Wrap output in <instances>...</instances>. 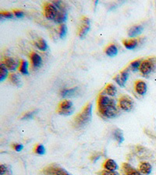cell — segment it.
I'll list each match as a JSON object with an SVG mask.
<instances>
[{"mask_svg":"<svg viewBox=\"0 0 156 175\" xmlns=\"http://www.w3.org/2000/svg\"><path fill=\"white\" fill-rule=\"evenodd\" d=\"M98 110L100 114L106 119L116 118L120 113L115 100L112 99L102 93H101L98 96Z\"/></svg>","mask_w":156,"mask_h":175,"instance_id":"1","label":"cell"},{"mask_svg":"<svg viewBox=\"0 0 156 175\" xmlns=\"http://www.w3.org/2000/svg\"><path fill=\"white\" fill-rule=\"evenodd\" d=\"M153 69H154V62H152V59H147V60L142 61L139 70L142 74L148 75L151 73Z\"/></svg>","mask_w":156,"mask_h":175,"instance_id":"9","label":"cell"},{"mask_svg":"<svg viewBox=\"0 0 156 175\" xmlns=\"http://www.w3.org/2000/svg\"><path fill=\"white\" fill-rule=\"evenodd\" d=\"M8 77V70L2 63L0 64V82H3Z\"/></svg>","mask_w":156,"mask_h":175,"instance_id":"25","label":"cell"},{"mask_svg":"<svg viewBox=\"0 0 156 175\" xmlns=\"http://www.w3.org/2000/svg\"><path fill=\"white\" fill-rule=\"evenodd\" d=\"M144 27L141 25H136L134 27H130V30H128V36L130 38H136V37L139 36L140 34L143 32Z\"/></svg>","mask_w":156,"mask_h":175,"instance_id":"15","label":"cell"},{"mask_svg":"<svg viewBox=\"0 0 156 175\" xmlns=\"http://www.w3.org/2000/svg\"><path fill=\"white\" fill-rule=\"evenodd\" d=\"M45 173L48 175H66L67 171L65 169L62 168L59 166L52 164V165L49 166L43 170Z\"/></svg>","mask_w":156,"mask_h":175,"instance_id":"7","label":"cell"},{"mask_svg":"<svg viewBox=\"0 0 156 175\" xmlns=\"http://www.w3.org/2000/svg\"><path fill=\"white\" fill-rule=\"evenodd\" d=\"M101 175H119V173L116 171H110V170H104L101 172Z\"/></svg>","mask_w":156,"mask_h":175,"instance_id":"34","label":"cell"},{"mask_svg":"<svg viewBox=\"0 0 156 175\" xmlns=\"http://www.w3.org/2000/svg\"><path fill=\"white\" fill-rule=\"evenodd\" d=\"M7 171V166H5L4 164H1L0 166V174L4 175Z\"/></svg>","mask_w":156,"mask_h":175,"instance_id":"35","label":"cell"},{"mask_svg":"<svg viewBox=\"0 0 156 175\" xmlns=\"http://www.w3.org/2000/svg\"><path fill=\"white\" fill-rule=\"evenodd\" d=\"M35 153L38 155H44L45 153V148L43 145H37L35 148Z\"/></svg>","mask_w":156,"mask_h":175,"instance_id":"30","label":"cell"},{"mask_svg":"<svg viewBox=\"0 0 156 175\" xmlns=\"http://www.w3.org/2000/svg\"><path fill=\"white\" fill-rule=\"evenodd\" d=\"M103 167L105 170H110V171H116L118 169V165L114 159H108L103 164Z\"/></svg>","mask_w":156,"mask_h":175,"instance_id":"16","label":"cell"},{"mask_svg":"<svg viewBox=\"0 0 156 175\" xmlns=\"http://www.w3.org/2000/svg\"><path fill=\"white\" fill-rule=\"evenodd\" d=\"M35 46L38 47V49H39L40 51H43V52H45V51H47L49 49V46H48L47 42L43 38H39L35 42Z\"/></svg>","mask_w":156,"mask_h":175,"instance_id":"22","label":"cell"},{"mask_svg":"<svg viewBox=\"0 0 156 175\" xmlns=\"http://www.w3.org/2000/svg\"><path fill=\"white\" fill-rule=\"evenodd\" d=\"M123 44L124 45V47H126V49L128 50H134L137 47V39H133V38H130V39H125L123 41Z\"/></svg>","mask_w":156,"mask_h":175,"instance_id":"17","label":"cell"},{"mask_svg":"<svg viewBox=\"0 0 156 175\" xmlns=\"http://www.w3.org/2000/svg\"><path fill=\"white\" fill-rule=\"evenodd\" d=\"M138 170L142 175H148L152 170V167L148 162H141L139 164Z\"/></svg>","mask_w":156,"mask_h":175,"instance_id":"14","label":"cell"},{"mask_svg":"<svg viewBox=\"0 0 156 175\" xmlns=\"http://www.w3.org/2000/svg\"><path fill=\"white\" fill-rule=\"evenodd\" d=\"M92 118V104L89 103L87 104L82 111L80 112L74 119V123L76 126L81 128V127L85 126L87 124L91 122Z\"/></svg>","mask_w":156,"mask_h":175,"instance_id":"2","label":"cell"},{"mask_svg":"<svg viewBox=\"0 0 156 175\" xmlns=\"http://www.w3.org/2000/svg\"><path fill=\"white\" fill-rule=\"evenodd\" d=\"M78 88L77 87H73V88L70 89H63L60 92V96L62 97H69V96H73L75 95L77 93Z\"/></svg>","mask_w":156,"mask_h":175,"instance_id":"19","label":"cell"},{"mask_svg":"<svg viewBox=\"0 0 156 175\" xmlns=\"http://www.w3.org/2000/svg\"><path fill=\"white\" fill-rule=\"evenodd\" d=\"M112 136H113V138L115 139V140L119 144H121L122 142L124 141L123 132L120 129H119V128H116V129L114 130Z\"/></svg>","mask_w":156,"mask_h":175,"instance_id":"24","label":"cell"},{"mask_svg":"<svg viewBox=\"0 0 156 175\" xmlns=\"http://www.w3.org/2000/svg\"><path fill=\"white\" fill-rule=\"evenodd\" d=\"M2 63L7 67V70H10V71H15L17 69L18 65H19L17 61L9 56L4 57L2 61Z\"/></svg>","mask_w":156,"mask_h":175,"instance_id":"10","label":"cell"},{"mask_svg":"<svg viewBox=\"0 0 156 175\" xmlns=\"http://www.w3.org/2000/svg\"><path fill=\"white\" fill-rule=\"evenodd\" d=\"M122 167H123V170L126 173V175H142L138 170L134 168L128 163H123Z\"/></svg>","mask_w":156,"mask_h":175,"instance_id":"12","label":"cell"},{"mask_svg":"<svg viewBox=\"0 0 156 175\" xmlns=\"http://www.w3.org/2000/svg\"><path fill=\"white\" fill-rule=\"evenodd\" d=\"M54 5L57 7L59 11H65L67 12V8H66V5L65 2H62V1H56V2H53Z\"/></svg>","mask_w":156,"mask_h":175,"instance_id":"29","label":"cell"},{"mask_svg":"<svg viewBox=\"0 0 156 175\" xmlns=\"http://www.w3.org/2000/svg\"><path fill=\"white\" fill-rule=\"evenodd\" d=\"M9 78H10V80L12 83L14 84L17 87H21V79L17 74H16V73H11L9 76Z\"/></svg>","mask_w":156,"mask_h":175,"instance_id":"26","label":"cell"},{"mask_svg":"<svg viewBox=\"0 0 156 175\" xmlns=\"http://www.w3.org/2000/svg\"><path fill=\"white\" fill-rule=\"evenodd\" d=\"M91 28V22L90 20L87 16H83L81 18V25L79 27V30H78V35L81 39L84 38L87 33L89 32Z\"/></svg>","mask_w":156,"mask_h":175,"instance_id":"6","label":"cell"},{"mask_svg":"<svg viewBox=\"0 0 156 175\" xmlns=\"http://www.w3.org/2000/svg\"><path fill=\"white\" fill-rule=\"evenodd\" d=\"M67 34V27L66 24H60L59 27V35L61 38H64Z\"/></svg>","mask_w":156,"mask_h":175,"instance_id":"28","label":"cell"},{"mask_svg":"<svg viewBox=\"0 0 156 175\" xmlns=\"http://www.w3.org/2000/svg\"><path fill=\"white\" fill-rule=\"evenodd\" d=\"M31 62L32 66L35 69H38L42 65V59L41 57L36 52H32L30 55Z\"/></svg>","mask_w":156,"mask_h":175,"instance_id":"13","label":"cell"},{"mask_svg":"<svg viewBox=\"0 0 156 175\" xmlns=\"http://www.w3.org/2000/svg\"><path fill=\"white\" fill-rule=\"evenodd\" d=\"M1 15V17L2 18H6V19H12L13 18V13H10V12H1L0 13Z\"/></svg>","mask_w":156,"mask_h":175,"instance_id":"32","label":"cell"},{"mask_svg":"<svg viewBox=\"0 0 156 175\" xmlns=\"http://www.w3.org/2000/svg\"><path fill=\"white\" fill-rule=\"evenodd\" d=\"M106 54L109 57H115L118 54V48L115 44H110L106 47Z\"/></svg>","mask_w":156,"mask_h":175,"instance_id":"21","label":"cell"},{"mask_svg":"<svg viewBox=\"0 0 156 175\" xmlns=\"http://www.w3.org/2000/svg\"><path fill=\"white\" fill-rule=\"evenodd\" d=\"M13 14L17 16V18L21 19V18H23L24 16V13L21 10H13Z\"/></svg>","mask_w":156,"mask_h":175,"instance_id":"33","label":"cell"},{"mask_svg":"<svg viewBox=\"0 0 156 175\" xmlns=\"http://www.w3.org/2000/svg\"><path fill=\"white\" fill-rule=\"evenodd\" d=\"M130 68H126V70H123L120 74L115 76L114 80L119 84V86L121 87H123L126 84V81H127L128 77H129V73H130Z\"/></svg>","mask_w":156,"mask_h":175,"instance_id":"8","label":"cell"},{"mask_svg":"<svg viewBox=\"0 0 156 175\" xmlns=\"http://www.w3.org/2000/svg\"><path fill=\"white\" fill-rule=\"evenodd\" d=\"M119 106L124 111H130L134 107V101L128 95H123L119 99Z\"/></svg>","mask_w":156,"mask_h":175,"instance_id":"5","label":"cell"},{"mask_svg":"<svg viewBox=\"0 0 156 175\" xmlns=\"http://www.w3.org/2000/svg\"><path fill=\"white\" fill-rule=\"evenodd\" d=\"M66 175H72V174H70V173H68V172H67V173H66Z\"/></svg>","mask_w":156,"mask_h":175,"instance_id":"38","label":"cell"},{"mask_svg":"<svg viewBox=\"0 0 156 175\" xmlns=\"http://www.w3.org/2000/svg\"><path fill=\"white\" fill-rule=\"evenodd\" d=\"M141 62L142 61L140 60V59H137V60L134 61V62H131L130 65V69L134 72L137 71L138 70H140V65H141Z\"/></svg>","mask_w":156,"mask_h":175,"instance_id":"27","label":"cell"},{"mask_svg":"<svg viewBox=\"0 0 156 175\" xmlns=\"http://www.w3.org/2000/svg\"><path fill=\"white\" fill-rule=\"evenodd\" d=\"M13 148H14V150H16L17 152H20L24 149V146H23L22 144H15V145L13 146Z\"/></svg>","mask_w":156,"mask_h":175,"instance_id":"36","label":"cell"},{"mask_svg":"<svg viewBox=\"0 0 156 175\" xmlns=\"http://www.w3.org/2000/svg\"><path fill=\"white\" fill-rule=\"evenodd\" d=\"M105 93L110 96H114L117 93V89L115 85L112 83H109L105 87Z\"/></svg>","mask_w":156,"mask_h":175,"instance_id":"20","label":"cell"},{"mask_svg":"<svg viewBox=\"0 0 156 175\" xmlns=\"http://www.w3.org/2000/svg\"><path fill=\"white\" fill-rule=\"evenodd\" d=\"M19 71L21 72V74L25 75V76H28L29 72H28V63L27 61L22 60L20 62V66H19Z\"/></svg>","mask_w":156,"mask_h":175,"instance_id":"23","label":"cell"},{"mask_svg":"<svg viewBox=\"0 0 156 175\" xmlns=\"http://www.w3.org/2000/svg\"><path fill=\"white\" fill-rule=\"evenodd\" d=\"M101 158V156H100L99 154H97V155H95V156H93V157L92 158V161H94V162H96L97 160H98V159Z\"/></svg>","mask_w":156,"mask_h":175,"instance_id":"37","label":"cell"},{"mask_svg":"<svg viewBox=\"0 0 156 175\" xmlns=\"http://www.w3.org/2000/svg\"><path fill=\"white\" fill-rule=\"evenodd\" d=\"M74 108L73 103L70 101L65 100L59 104L57 113L62 115H70L73 113Z\"/></svg>","mask_w":156,"mask_h":175,"instance_id":"3","label":"cell"},{"mask_svg":"<svg viewBox=\"0 0 156 175\" xmlns=\"http://www.w3.org/2000/svg\"><path fill=\"white\" fill-rule=\"evenodd\" d=\"M44 15L48 20H54L59 13V10L53 2H45L43 6Z\"/></svg>","mask_w":156,"mask_h":175,"instance_id":"4","label":"cell"},{"mask_svg":"<svg viewBox=\"0 0 156 175\" xmlns=\"http://www.w3.org/2000/svg\"><path fill=\"white\" fill-rule=\"evenodd\" d=\"M67 12L59 11V13L57 14V16H55L54 22L56 23V24H63V23L66 22V20H67Z\"/></svg>","mask_w":156,"mask_h":175,"instance_id":"18","label":"cell"},{"mask_svg":"<svg viewBox=\"0 0 156 175\" xmlns=\"http://www.w3.org/2000/svg\"><path fill=\"white\" fill-rule=\"evenodd\" d=\"M37 113V110H32V111H29L27 112V113L24 114L22 117L23 120H29V119H31L32 118L34 117V115Z\"/></svg>","mask_w":156,"mask_h":175,"instance_id":"31","label":"cell"},{"mask_svg":"<svg viewBox=\"0 0 156 175\" xmlns=\"http://www.w3.org/2000/svg\"><path fill=\"white\" fill-rule=\"evenodd\" d=\"M134 90L137 94L140 95V96L144 95L148 90L146 83L144 82L143 80H137L134 84Z\"/></svg>","mask_w":156,"mask_h":175,"instance_id":"11","label":"cell"}]
</instances>
